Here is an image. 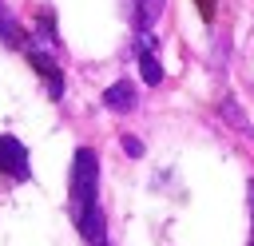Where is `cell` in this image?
<instances>
[{
    "label": "cell",
    "mask_w": 254,
    "mask_h": 246,
    "mask_svg": "<svg viewBox=\"0 0 254 246\" xmlns=\"http://www.w3.org/2000/svg\"><path fill=\"white\" fill-rule=\"evenodd\" d=\"M95 183H99V159L91 147H79L71 159V218L79 222L87 210H95Z\"/></svg>",
    "instance_id": "obj_1"
},
{
    "label": "cell",
    "mask_w": 254,
    "mask_h": 246,
    "mask_svg": "<svg viewBox=\"0 0 254 246\" xmlns=\"http://www.w3.org/2000/svg\"><path fill=\"white\" fill-rule=\"evenodd\" d=\"M155 36L151 32H139L135 36V60H139V71H143V83L147 87H159L163 83V63H159V56H155Z\"/></svg>",
    "instance_id": "obj_2"
},
{
    "label": "cell",
    "mask_w": 254,
    "mask_h": 246,
    "mask_svg": "<svg viewBox=\"0 0 254 246\" xmlns=\"http://www.w3.org/2000/svg\"><path fill=\"white\" fill-rule=\"evenodd\" d=\"M0 175L28 179V147L16 135H0Z\"/></svg>",
    "instance_id": "obj_3"
},
{
    "label": "cell",
    "mask_w": 254,
    "mask_h": 246,
    "mask_svg": "<svg viewBox=\"0 0 254 246\" xmlns=\"http://www.w3.org/2000/svg\"><path fill=\"white\" fill-rule=\"evenodd\" d=\"M135 103H139V95H135V83H131V79H119V83H111V87L103 91V107H107V111L127 115V111H135Z\"/></svg>",
    "instance_id": "obj_4"
},
{
    "label": "cell",
    "mask_w": 254,
    "mask_h": 246,
    "mask_svg": "<svg viewBox=\"0 0 254 246\" xmlns=\"http://www.w3.org/2000/svg\"><path fill=\"white\" fill-rule=\"evenodd\" d=\"M28 60H32V67L40 71V79L48 83V95H52V99H60V95H64V75H60L56 60H48L44 52H32V48H28Z\"/></svg>",
    "instance_id": "obj_5"
},
{
    "label": "cell",
    "mask_w": 254,
    "mask_h": 246,
    "mask_svg": "<svg viewBox=\"0 0 254 246\" xmlns=\"http://www.w3.org/2000/svg\"><path fill=\"white\" fill-rule=\"evenodd\" d=\"M79 238L87 242V246H107V218H103V210L95 206V210H87L79 222Z\"/></svg>",
    "instance_id": "obj_6"
},
{
    "label": "cell",
    "mask_w": 254,
    "mask_h": 246,
    "mask_svg": "<svg viewBox=\"0 0 254 246\" xmlns=\"http://www.w3.org/2000/svg\"><path fill=\"white\" fill-rule=\"evenodd\" d=\"M0 40L4 44H12V48H28V36H24V28L12 20V12L0 4Z\"/></svg>",
    "instance_id": "obj_7"
},
{
    "label": "cell",
    "mask_w": 254,
    "mask_h": 246,
    "mask_svg": "<svg viewBox=\"0 0 254 246\" xmlns=\"http://www.w3.org/2000/svg\"><path fill=\"white\" fill-rule=\"evenodd\" d=\"M163 16V0H135V20H139V32H151V24Z\"/></svg>",
    "instance_id": "obj_8"
},
{
    "label": "cell",
    "mask_w": 254,
    "mask_h": 246,
    "mask_svg": "<svg viewBox=\"0 0 254 246\" xmlns=\"http://www.w3.org/2000/svg\"><path fill=\"white\" fill-rule=\"evenodd\" d=\"M222 115H226V119H230V123H234V127H238L242 135H250V139H254V127H250L246 111H242V107H238L234 99H222Z\"/></svg>",
    "instance_id": "obj_9"
},
{
    "label": "cell",
    "mask_w": 254,
    "mask_h": 246,
    "mask_svg": "<svg viewBox=\"0 0 254 246\" xmlns=\"http://www.w3.org/2000/svg\"><path fill=\"white\" fill-rule=\"evenodd\" d=\"M123 151H127L131 159H139V155H143V143H139L135 135H123Z\"/></svg>",
    "instance_id": "obj_10"
}]
</instances>
